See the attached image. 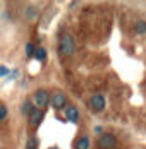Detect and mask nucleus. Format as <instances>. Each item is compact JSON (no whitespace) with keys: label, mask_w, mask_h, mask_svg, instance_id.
I'll use <instances>...</instances> for the list:
<instances>
[{"label":"nucleus","mask_w":146,"mask_h":149,"mask_svg":"<svg viewBox=\"0 0 146 149\" xmlns=\"http://www.w3.org/2000/svg\"><path fill=\"white\" fill-rule=\"evenodd\" d=\"M34 50H36V48H34V45H33V43H28V45H26V57H28V58H33Z\"/></svg>","instance_id":"obj_15"},{"label":"nucleus","mask_w":146,"mask_h":149,"mask_svg":"<svg viewBox=\"0 0 146 149\" xmlns=\"http://www.w3.org/2000/svg\"><path fill=\"white\" fill-rule=\"evenodd\" d=\"M5 75H9V69H7L5 65H0V79L5 77Z\"/></svg>","instance_id":"obj_16"},{"label":"nucleus","mask_w":146,"mask_h":149,"mask_svg":"<svg viewBox=\"0 0 146 149\" xmlns=\"http://www.w3.org/2000/svg\"><path fill=\"white\" fill-rule=\"evenodd\" d=\"M115 146H117V139L114 134L105 132L98 137V148L100 149H114Z\"/></svg>","instance_id":"obj_5"},{"label":"nucleus","mask_w":146,"mask_h":149,"mask_svg":"<svg viewBox=\"0 0 146 149\" xmlns=\"http://www.w3.org/2000/svg\"><path fill=\"white\" fill-rule=\"evenodd\" d=\"M33 57L38 60V62H43V60L46 58V50H45V48H36V50H34V55H33Z\"/></svg>","instance_id":"obj_11"},{"label":"nucleus","mask_w":146,"mask_h":149,"mask_svg":"<svg viewBox=\"0 0 146 149\" xmlns=\"http://www.w3.org/2000/svg\"><path fill=\"white\" fill-rule=\"evenodd\" d=\"M76 52V43L71 34H62L58 40V53L62 57H72Z\"/></svg>","instance_id":"obj_1"},{"label":"nucleus","mask_w":146,"mask_h":149,"mask_svg":"<svg viewBox=\"0 0 146 149\" xmlns=\"http://www.w3.org/2000/svg\"><path fill=\"white\" fill-rule=\"evenodd\" d=\"M41 120H43V110H38V108L33 106V110L29 111V115H28L29 127H38L41 123Z\"/></svg>","instance_id":"obj_6"},{"label":"nucleus","mask_w":146,"mask_h":149,"mask_svg":"<svg viewBox=\"0 0 146 149\" xmlns=\"http://www.w3.org/2000/svg\"><path fill=\"white\" fill-rule=\"evenodd\" d=\"M65 118L72 123H77L79 122V110L74 106V104H67L65 106Z\"/></svg>","instance_id":"obj_7"},{"label":"nucleus","mask_w":146,"mask_h":149,"mask_svg":"<svg viewBox=\"0 0 146 149\" xmlns=\"http://www.w3.org/2000/svg\"><path fill=\"white\" fill-rule=\"evenodd\" d=\"M134 31H136L138 34H146V21H145V19H139V21L136 22Z\"/></svg>","instance_id":"obj_10"},{"label":"nucleus","mask_w":146,"mask_h":149,"mask_svg":"<svg viewBox=\"0 0 146 149\" xmlns=\"http://www.w3.org/2000/svg\"><path fill=\"white\" fill-rule=\"evenodd\" d=\"M33 106L34 108H38V110H43L46 108L48 104H50V94H48V91L45 89H38L34 93V96H33Z\"/></svg>","instance_id":"obj_2"},{"label":"nucleus","mask_w":146,"mask_h":149,"mask_svg":"<svg viewBox=\"0 0 146 149\" xmlns=\"http://www.w3.org/2000/svg\"><path fill=\"white\" fill-rule=\"evenodd\" d=\"M0 149H2V144H0Z\"/></svg>","instance_id":"obj_18"},{"label":"nucleus","mask_w":146,"mask_h":149,"mask_svg":"<svg viewBox=\"0 0 146 149\" xmlns=\"http://www.w3.org/2000/svg\"><path fill=\"white\" fill-rule=\"evenodd\" d=\"M26 149H38V139L36 137H29L26 142Z\"/></svg>","instance_id":"obj_14"},{"label":"nucleus","mask_w":146,"mask_h":149,"mask_svg":"<svg viewBox=\"0 0 146 149\" xmlns=\"http://www.w3.org/2000/svg\"><path fill=\"white\" fill-rule=\"evenodd\" d=\"M74 149H89V137L88 135H83L76 141V146Z\"/></svg>","instance_id":"obj_8"},{"label":"nucleus","mask_w":146,"mask_h":149,"mask_svg":"<svg viewBox=\"0 0 146 149\" xmlns=\"http://www.w3.org/2000/svg\"><path fill=\"white\" fill-rule=\"evenodd\" d=\"M107 106V101H105V96L103 94H93L89 98V108L95 111V113H102Z\"/></svg>","instance_id":"obj_4"},{"label":"nucleus","mask_w":146,"mask_h":149,"mask_svg":"<svg viewBox=\"0 0 146 149\" xmlns=\"http://www.w3.org/2000/svg\"><path fill=\"white\" fill-rule=\"evenodd\" d=\"M24 15H26L28 21H34L38 17V9L34 5H29V7H26V10H24Z\"/></svg>","instance_id":"obj_9"},{"label":"nucleus","mask_w":146,"mask_h":149,"mask_svg":"<svg viewBox=\"0 0 146 149\" xmlns=\"http://www.w3.org/2000/svg\"><path fill=\"white\" fill-rule=\"evenodd\" d=\"M7 117H9V108H7L5 104H0V123L5 122Z\"/></svg>","instance_id":"obj_13"},{"label":"nucleus","mask_w":146,"mask_h":149,"mask_svg":"<svg viewBox=\"0 0 146 149\" xmlns=\"http://www.w3.org/2000/svg\"><path fill=\"white\" fill-rule=\"evenodd\" d=\"M31 110H33V103H31L29 100H28V101H24V103H22V106H21V113L28 117V115H29V111H31Z\"/></svg>","instance_id":"obj_12"},{"label":"nucleus","mask_w":146,"mask_h":149,"mask_svg":"<svg viewBox=\"0 0 146 149\" xmlns=\"http://www.w3.org/2000/svg\"><path fill=\"white\" fill-rule=\"evenodd\" d=\"M50 104H52L53 110H65V106H67V96L62 91H55L50 96Z\"/></svg>","instance_id":"obj_3"},{"label":"nucleus","mask_w":146,"mask_h":149,"mask_svg":"<svg viewBox=\"0 0 146 149\" xmlns=\"http://www.w3.org/2000/svg\"><path fill=\"white\" fill-rule=\"evenodd\" d=\"M48 149H58V148H57V146H53V148H48Z\"/></svg>","instance_id":"obj_17"}]
</instances>
